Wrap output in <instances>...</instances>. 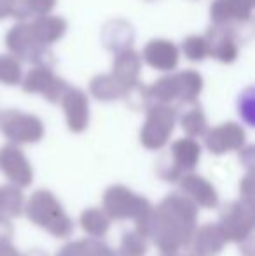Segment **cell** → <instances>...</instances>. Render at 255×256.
<instances>
[{"mask_svg":"<svg viewBox=\"0 0 255 256\" xmlns=\"http://www.w3.org/2000/svg\"><path fill=\"white\" fill-rule=\"evenodd\" d=\"M201 88H203L201 75L196 74L194 70H187L159 78L156 84L145 89V96L147 100H150L156 104L173 102V100L194 102L201 92Z\"/></svg>","mask_w":255,"mask_h":256,"instance_id":"6da1fadb","label":"cell"},{"mask_svg":"<svg viewBox=\"0 0 255 256\" xmlns=\"http://www.w3.org/2000/svg\"><path fill=\"white\" fill-rule=\"evenodd\" d=\"M6 40L9 51L16 58H21L25 61H32V63L39 64V66H48L53 61V54L48 49V46L41 44L35 38V35L32 34L30 26L27 23L11 28Z\"/></svg>","mask_w":255,"mask_h":256,"instance_id":"7a4b0ae2","label":"cell"},{"mask_svg":"<svg viewBox=\"0 0 255 256\" xmlns=\"http://www.w3.org/2000/svg\"><path fill=\"white\" fill-rule=\"evenodd\" d=\"M0 129L16 142H35L42 136V124L37 117L14 110L0 115Z\"/></svg>","mask_w":255,"mask_h":256,"instance_id":"3957f363","label":"cell"},{"mask_svg":"<svg viewBox=\"0 0 255 256\" xmlns=\"http://www.w3.org/2000/svg\"><path fill=\"white\" fill-rule=\"evenodd\" d=\"M236 28L229 24H215L204 35L208 46V56L217 58L222 63H232L238 58V38Z\"/></svg>","mask_w":255,"mask_h":256,"instance_id":"277c9868","label":"cell"},{"mask_svg":"<svg viewBox=\"0 0 255 256\" xmlns=\"http://www.w3.org/2000/svg\"><path fill=\"white\" fill-rule=\"evenodd\" d=\"M173 120L175 115L171 108L164 106L161 103L154 104V108L149 114V118H147L145 128L142 131V142L150 148L161 146L166 142L171 129H173Z\"/></svg>","mask_w":255,"mask_h":256,"instance_id":"5b68a950","label":"cell"},{"mask_svg":"<svg viewBox=\"0 0 255 256\" xmlns=\"http://www.w3.org/2000/svg\"><path fill=\"white\" fill-rule=\"evenodd\" d=\"M23 88L27 92H41L49 102H60L68 86L65 80L56 77L49 66H37L25 77Z\"/></svg>","mask_w":255,"mask_h":256,"instance_id":"8992f818","label":"cell"},{"mask_svg":"<svg viewBox=\"0 0 255 256\" xmlns=\"http://www.w3.org/2000/svg\"><path fill=\"white\" fill-rule=\"evenodd\" d=\"M253 0H215L210 7L211 20L215 24L245 23L252 18Z\"/></svg>","mask_w":255,"mask_h":256,"instance_id":"52a82bcc","label":"cell"},{"mask_svg":"<svg viewBox=\"0 0 255 256\" xmlns=\"http://www.w3.org/2000/svg\"><path fill=\"white\" fill-rule=\"evenodd\" d=\"M142 60L159 72H171L178 63V49L170 40H150L143 49Z\"/></svg>","mask_w":255,"mask_h":256,"instance_id":"ba28073f","label":"cell"},{"mask_svg":"<svg viewBox=\"0 0 255 256\" xmlns=\"http://www.w3.org/2000/svg\"><path fill=\"white\" fill-rule=\"evenodd\" d=\"M140 66H142V58L138 56V52H135L133 49H124V51L117 52V58L114 60L112 75L128 91L131 86L136 84Z\"/></svg>","mask_w":255,"mask_h":256,"instance_id":"9c48e42d","label":"cell"},{"mask_svg":"<svg viewBox=\"0 0 255 256\" xmlns=\"http://www.w3.org/2000/svg\"><path fill=\"white\" fill-rule=\"evenodd\" d=\"M62 102L67 112L68 126L72 131H82L88 122V100L79 89L68 88L62 96Z\"/></svg>","mask_w":255,"mask_h":256,"instance_id":"30bf717a","label":"cell"},{"mask_svg":"<svg viewBox=\"0 0 255 256\" xmlns=\"http://www.w3.org/2000/svg\"><path fill=\"white\" fill-rule=\"evenodd\" d=\"M32 30V34L35 35L41 44L51 46L53 42H56L58 38L63 37L65 30H67V21L60 16H39L34 23L28 24Z\"/></svg>","mask_w":255,"mask_h":256,"instance_id":"8fae6325","label":"cell"},{"mask_svg":"<svg viewBox=\"0 0 255 256\" xmlns=\"http://www.w3.org/2000/svg\"><path fill=\"white\" fill-rule=\"evenodd\" d=\"M243 131L238 128L236 124H225L220 126L218 129L211 131V134L208 136V146L210 150H215V152H222L225 148H234L239 143H243Z\"/></svg>","mask_w":255,"mask_h":256,"instance_id":"7c38bea8","label":"cell"},{"mask_svg":"<svg viewBox=\"0 0 255 256\" xmlns=\"http://www.w3.org/2000/svg\"><path fill=\"white\" fill-rule=\"evenodd\" d=\"M103 42H105L107 49L110 51L121 52L124 49H129L133 42V30L128 23L124 21H112L105 26L103 32Z\"/></svg>","mask_w":255,"mask_h":256,"instance_id":"4fadbf2b","label":"cell"},{"mask_svg":"<svg viewBox=\"0 0 255 256\" xmlns=\"http://www.w3.org/2000/svg\"><path fill=\"white\" fill-rule=\"evenodd\" d=\"M89 89H91V92L96 96V98L103 100V102H110V100H116V98H119V96L126 94V88L121 86L112 74L95 77L91 80Z\"/></svg>","mask_w":255,"mask_h":256,"instance_id":"5bb4252c","label":"cell"},{"mask_svg":"<svg viewBox=\"0 0 255 256\" xmlns=\"http://www.w3.org/2000/svg\"><path fill=\"white\" fill-rule=\"evenodd\" d=\"M55 4L56 0H14L11 16L18 18V20L46 16L55 7Z\"/></svg>","mask_w":255,"mask_h":256,"instance_id":"9a60e30c","label":"cell"},{"mask_svg":"<svg viewBox=\"0 0 255 256\" xmlns=\"http://www.w3.org/2000/svg\"><path fill=\"white\" fill-rule=\"evenodd\" d=\"M21 80V64L14 56H0V82L14 86Z\"/></svg>","mask_w":255,"mask_h":256,"instance_id":"2e32d148","label":"cell"},{"mask_svg":"<svg viewBox=\"0 0 255 256\" xmlns=\"http://www.w3.org/2000/svg\"><path fill=\"white\" fill-rule=\"evenodd\" d=\"M182 51L191 61H201L208 56L206 40H204V37H197V35L187 37L184 40V46H182Z\"/></svg>","mask_w":255,"mask_h":256,"instance_id":"e0dca14e","label":"cell"},{"mask_svg":"<svg viewBox=\"0 0 255 256\" xmlns=\"http://www.w3.org/2000/svg\"><path fill=\"white\" fill-rule=\"evenodd\" d=\"M182 126L184 129H187L191 134H201L204 132V128H206V120H204V115L201 112L199 106H192L187 114L182 118Z\"/></svg>","mask_w":255,"mask_h":256,"instance_id":"ac0fdd59","label":"cell"},{"mask_svg":"<svg viewBox=\"0 0 255 256\" xmlns=\"http://www.w3.org/2000/svg\"><path fill=\"white\" fill-rule=\"evenodd\" d=\"M14 0H0V18H6L11 14V9H13Z\"/></svg>","mask_w":255,"mask_h":256,"instance_id":"d6986e66","label":"cell"}]
</instances>
